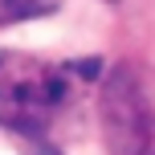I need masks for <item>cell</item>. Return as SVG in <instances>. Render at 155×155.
<instances>
[{
	"mask_svg": "<svg viewBox=\"0 0 155 155\" xmlns=\"http://www.w3.org/2000/svg\"><path fill=\"white\" fill-rule=\"evenodd\" d=\"M61 0H0V29L4 25H16V21H33V16H45Z\"/></svg>",
	"mask_w": 155,
	"mask_h": 155,
	"instance_id": "cell-3",
	"label": "cell"
},
{
	"mask_svg": "<svg viewBox=\"0 0 155 155\" xmlns=\"http://www.w3.org/2000/svg\"><path fill=\"white\" fill-rule=\"evenodd\" d=\"M29 155H61V151H57V147H53V143H37V147H33Z\"/></svg>",
	"mask_w": 155,
	"mask_h": 155,
	"instance_id": "cell-4",
	"label": "cell"
},
{
	"mask_svg": "<svg viewBox=\"0 0 155 155\" xmlns=\"http://www.w3.org/2000/svg\"><path fill=\"white\" fill-rule=\"evenodd\" d=\"M102 114H106V139L114 155H139L143 143H147V127L151 118L143 114V94L135 86V74L127 65H118L110 74L106 86V102H102Z\"/></svg>",
	"mask_w": 155,
	"mask_h": 155,
	"instance_id": "cell-2",
	"label": "cell"
},
{
	"mask_svg": "<svg viewBox=\"0 0 155 155\" xmlns=\"http://www.w3.org/2000/svg\"><path fill=\"white\" fill-rule=\"evenodd\" d=\"M65 74L41 61L4 53L0 57V123L21 135H37L49 110L65 98Z\"/></svg>",
	"mask_w": 155,
	"mask_h": 155,
	"instance_id": "cell-1",
	"label": "cell"
}]
</instances>
